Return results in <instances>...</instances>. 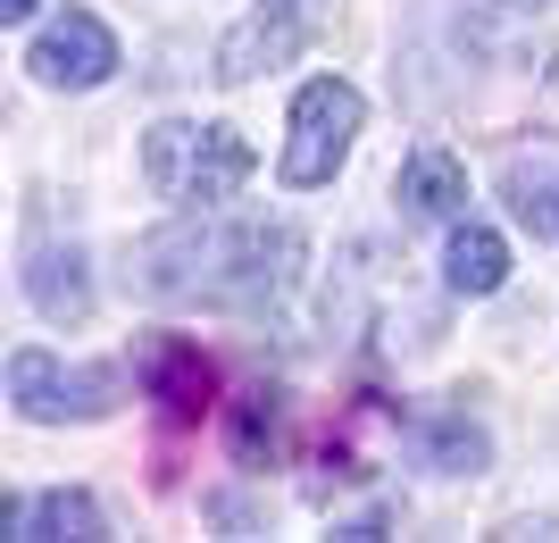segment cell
I'll list each match as a JSON object with an SVG mask.
<instances>
[{"label": "cell", "instance_id": "obj_14", "mask_svg": "<svg viewBox=\"0 0 559 543\" xmlns=\"http://www.w3.org/2000/svg\"><path fill=\"white\" fill-rule=\"evenodd\" d=\"M518 9H535V0H518Z\"/></svg>", "mask_w": 559, "mask_h": 543}, {"label": "cell", "instance_id": "obj_10", "mask_svg": "<svg viewBox=\"0 0 559 543\" xmlns=\"http://www.w3.org/2000/svg\"><path fill=\"white\" fill-rule=\"evenodd\" d=\"M443 284L467 293V302H485L510 284V243L492 235V226H451V251H443Z\"/></svg>", "mask_w": 559, "mask_h": 543}, {"label": "cell", "instance_id": "obj_4", "mask_svg": "<svg viewBox=\"0 0 559 543\" xmlns=\"http://www.w3.org/2000/svg\"><path fill=\"white\" fill-rule=\"evenodd\" d=\"M9 402L17 418L59 426V418H109L117 410V368H59L50 352H9Z\"/></svg>", "mask_w": 559, "mask_h": 543}, {"label": "cell", "instance_id": "obj_9", "mask_svg": "<svg viewBox=\"0 0 559 543\" xmlns=\"http://www.w3.org/2000/svg\"><path fill=\"white\" fill-rule=\"evenodd\" d=\"M25 302L43 309L50 327H68V318H84L93 309V284H84V251H50V243H34L25 251Z\"/></svg>", "mask_w": 559, "mask_h": 543}, {"label": "cell", "instance_id": "obj_7", "mask_svg": "<svg viewBox=\"0 0 559 543\" xmlns=\"http://www.w3.org/2000/svg\"><path fill=\"white\" fill-rule=\"evenodd\" d=\"M393 201H401L409 217H460V210H467V167L451 160L443 142H426V151H409V160H401Z\"/></svg>", "mask_w": 559, "mask_h": 543}, {"label": "cell", "instance_id": "obj_2", "mask_svg": "<svg viewBox=\"0 0 559 543\" xmlns=\"http://www.w3.org/2000/svg\"><path fill=\"white\" fill-rule=\"evenodd\" d=\"M251 167H259V151L234 134V126L167 118L142 142V176H151V192L176 201V210H217V201H234V192L251 185Z\"/></svg>", "mask_w": 559, "mask_h": 543}, {"label": "cell", "instance_id": "obj_12", "mask_svg": "<svg viewBox=\"0 0 559 543\" xmlns=\"http://www.w3.org/2000/svg\"><path fill=\"white\" fill-rule=\"evenodd\" d=\"M435 460H443L451 476H467L476 460H485V435H476V426H460V418H435Z\"/></svg>", "mask_w": 559, "mask_h": 543}, {"label": "cell", "instance_id": "obj_3", "mask_svg": "<svg viewBox=\"0 0 559 543\" xmlns=\"http://www.w3.org/2000/svg\"><path fill=\"white\" fill-rule=\"evenodd\" d=\"M359 118H368V101L350 93L343 75H318V84H301V101H293V134H284L276 176H284L293 192L334 185V167H343V160H350V142H359Z\"/></svg>", "mask_w": 559, "mask_h": 543}, {"label": "cell", "instance_id": "obj_8", "mask_svg": "<svg viewBox=\"0 0 559 543\" xmlns=\"http://www.w3.org/2000/svg\"><path fill=\"white\" fill-rule=\"evenodd\" d=\"M9 535H25V543H50V535L100 543V535H109V519H100L93 494L59 485V494H17V501H9Z\"/></svg>", "mask_w": 559, "mask_h": 543}, {"label": "cell", "instance_id": "obj_1", "mask_svg": "<svg viewBox=\"0 0 559 543\" xmlns=\"http://www.w3.org/2000/svg\"><path fill=\"white\" fill-rule=\"evenodd\" d=\"M134 260H142V293H159V302L267 309V302H284V284L301 276V235L267 226V217L185 210V226L151 235Z\"/></svg>", "mask_w": 559, "mask_h": 543}, {"label": "cell", "instance_id": "obj_5", "mask_svg": "<svg viewBox=\"0 0 559 543\" xmlns=\"http://www.w3.org/2000/svg\"><path fill=\"white\" fill-rule=\"evenodd\" d=\"M318 34H326V0H259L251 17L217 43V75H226V84H251V75L284 68L293 50H309Z\"/></svg>", "mask_w": 559, "mask_h": 543}, {"label": "cell", "instance_id": "obj_13", "mask_svg": "<svg viewBox=\"0 0 559 543\" xmlns=\"http://www.w3.org/2000/svg\"><path fill=\"white\" fill-rule=\"evenodd\" d=\"M34 9H43V0H0V17H34Z\"/></svg>", "mask_w": 559, "mask_h": 543}, {"label": "cell", "instance_id": "obj_11", "mask_svg": "<svg viewBox=\"0 0 559 543\" xmlns=\"http://www.w3.org/2000/svg\"><path fill=\"white\" fill-rule=\"evenodd\" d=\"M501 201H510L535 235L559 243V151H518V160L501 167Z\"/></svg>", "mask_w": 559, "mask_h": 543}, {"label": "cell", "instance_id": "obj_6", "mask_svg": "<svg viewBox=\"0 0 559 543\" xmlns=\"http://www.w3.org/2000/svg\"><path fill=\"white\" fill-rule=\"evenodd\" d=\"M25 68H34V84H50V93H93V84L117 75V34L100 17H84V9H68V17H50L43 34H34Z\"/></svg>", "mask_w": 559, "mask_h": 543}]
</instances>
